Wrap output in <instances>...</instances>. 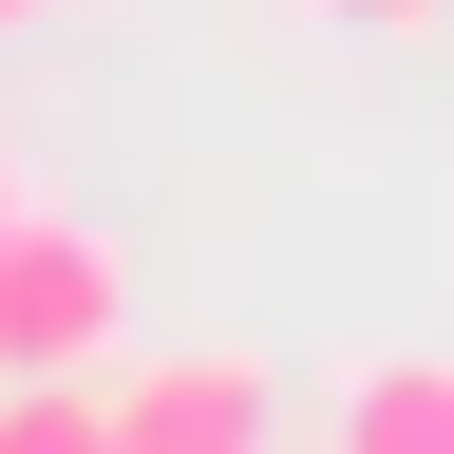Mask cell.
I'll list each match as a JSON object with an SVG mask.
<instances>
[{
  "label": "cell",
  "mask_w": 454,
  "mask_h": 454,
  "mask_svg": "<svg viewBox=\"0 0 454 454\" xmlns=\"http://www.w3.org/2000/svg\"><path fill=\"white\" fill-rule=\"evenodd\" d=\"M114 322H133V247L114 227H57V208L0 227V379H95Z\"/></svg>",
  "instance_id": "1"
},
{
  "label": "cell",
  "mask_w": 454,
  "mask_h": 454,
  "mask_svg": "<svg viewBox=\"0 0 454 454\" xmlns=\"http://www.w3.org/2000/svg\"><path fill=\"white\" fill-rule=\"evenodd\" d=\"M114 454H265V360H133Z\"/></svg>",
  "instance_id": "2"
},
{
  "label": "cell",
  "mask_w": 454,
  "mask_h": 454,
  "mask_svg": "<svg viewBox=\"0 0 454 454\" xmlns=\"http://www.w3.org/2000/svg\"><path fill=\"white\" fill-rule=\"evenodd\" d=\"M322 454H454V360H360L322 397Z\"/></svg>",
  "instance_id": "3"
},
{
  "label": "cell",
  "mask_w": 454,
  "mask_h": 454,
  "mask_svg": "<svg viewBox=\"0 0 454 454\" xmlns=\"http://www.w3.org/2000/svg\"><path fill=\"white\" fill-rule=\"evenodd\" d=\"M0 454H114V379H0Z\"/></svg>",
  "instance_id": "4"
},
{
  "label": "cell",
  "mask_w": 454,
  "mask_h": 454,
  "mask_svg": "<svg viewBox=\"0 0 454 454\" xmlns=\"http://www.w3.org/2000/svg\"><path fill=\"white\" fill-rule=\"evenodd\" d=\"M322 20H360V38H417V20H454V0H322Z\"/></svg>",
  "instance_id": "5"
},
{
  "label": "cell",
  "mask_w": 454,
  "mask_h": 454,
  "mask_svg": "<svg viewBox=\"0 0 454 454\" xmlns=\"http://www.w3.org/2000/svg\"><path fill=\"white\" fill-rule=\"evenodd\" d=\"M20 208H38V190H20V152H0V227H20Z\"/></svg>",
  "instance_id": "6"
},
{
  "label": "cell",
  "mask_w": 454,
  "mask_h": 454,
  "mask_svg": "<svg viewBox=\"0 0 454 454\" xmlns=\"http://www.w3.org/2000/svg\"><path fill=\"white\" fill-rule=\"evenodd\" d=\"M20 20H57V0H0V38H20Z\"/></svg>",
  "instance_id": "7"
}]
</instances>
